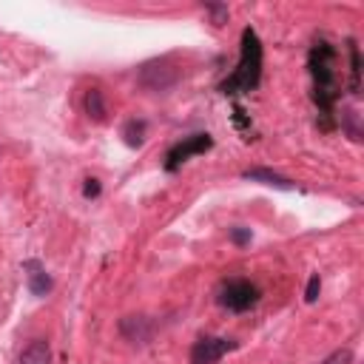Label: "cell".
Instances as JSON below:
<instances>
[{"label":"cell","mask_w":364,"mask_h":364,"mask_svg":"<svg viewBox=\"0 0 364 364\" xmlns=\"http://www.w3.org/2000/svg\"><path fill=\"white\" fill-rule=\"evenodd\" d=\"M336 63H338V54L327 40L313 43V48L307 54V65H310V77H313V102H316L318 119H321L318 125L324 131L333 128V111H336V100L341 94Z\"/></svg>","instance_id":"6da1fadb"},{"label":"cell","mask_w":364,"mask_h":364,"mask_svg":"<svg viewBox=\"0 0 364 364\" xmlns=\"http://www.w3.org/2000/svg\"><path fill=\"white\" fill-rule=\"evenodd\" d=\"M262 57H264L262 40H259L256 28L247 26V28L242 31V43H239V63H236V68L230 71V77L222 80L219 91H222L225 97L250 94V91L259 85V80H262Z\"/></svg>","instance_id":"7a4b0ae2"},{"label":"cell","mask_w":364,"mask_h":364,"mask_svg":"<svg viewBox=\"0 0 364 364\" xmlns=\"http://www.w3.org/2000/svg\"><path fill=\"white\" fill-rule=\"evenodd\" d=\"M259 296L262 293H259V287L253 282H247V279H228V282L219 284L216 301L225 310H230V313H247L250 307H256Z\"/></svg>","instance_id":"3957f363"},{"label":"cell","mask_w":364,"mask_h":364,"mask_svg":"<svg viewBox=\"0 0 364 364\" xmlns=\"http://www.w3.org/2000/svg\"><path fill=\"white\" fill-rule=\"evenodd\" d=\"M210 148H213V136L210 134H191V136H185V139H179L176 145L168 148V154H165V171L173 173L191 156H199V154H205Z\"/></svg>","instance_id":"277c9868"},{"label":"cell","mask_w":364,"mask_h":364,"mask_svg":"<svg viewBox=\"0 0 364 364\" xmlns=\"http://www.w3.org/2000/svg\"><path fill=\"white\" fill-rule=\"evenodd\" d=\"M236 347L233 338H222V336H202L193 341L191 347V364H216L222 355H228Z\"/></svg>","instance_id":"5b68a950"},{"label":"cell","mask_w":364,"mask_h":364,"mask_svg":"<svg viewBox=\"0 0 364 364\" xmlns=\"http://www.w3.org/2000/svg\"><path fill=\"white\" fill-rule=\"evenodd\" d=\"M139 82L145 88H151V91H165V88H171L176 82V71L171 65H165V63H148L139 71Z\"/></svg>","instance_id":"8992f818"},{"label":"cell","mask_w":364,"mask_h":364,"mask_svg":"<svg viewBox=\"0 0 364 364\" xmlns=\"http://www.w3.org/2000/svg\"><path fill=\"white\" fill-rule=\"evenodd\" d=\"M119 333L131 344H148L154 336V321L148 316H125L119 321Z\"/></svg>","instance_id":"52a82bcc"},{"label":"cell","mask_w":364,"mask_h":364,"mask_svg":"<svg viewBox=\"0 0 364 364\" xmlns=\"http://www.w3.org/2000/svg\"><path fill=\"white\" fill-rule=\"evenodd\" d=\"M23 273H26V282H28L31 296H46L51 290V284H54L40 259H26L23 262Z\"/></svg>","instance_id":"ba28073f"},{"label":"cell","mask_w":364,"mask_h":364,"mask_svg":"<svg viewBox=\"0 0 364 364\" xmlns=\"http://www.w3.org/2000/svg\"><path fill=\"white\" fill-rule=\"evenodd\" d=\"M242 176H245L247 182H262V185H270V188H279V191H293V188H296L287 176H282V173H276V171H270V168H247Z\"/></svg>","instance_id":"9c48e42d"},{"label":"cell","mask_w":364,"mask_h":364,"mask_svg":"<svg viewBox=\"0 0 364 364\" xmlns=\"http://www.w3.org/2000/svg\"><path fill=\"white\" fill-rule=\"evenodd\" d=\"M17 364H51V347L46 338H34L23 347Z\"/></svg>","instance_id":"30bf717a"},{"label":"cell","mask_w":364,"mask_h":364,"mask_svg":"<svg viewBox=\"0 0 364 364\" xmlns=\"http://www.w3.org/2000/svg\"><path fill=\"white\" fill-rule=\"evenodd\" d=\"M82 111H85V117L91 119V122H105V97H102V91L100 88H88L85 91V97H82Z\"/></svg>","instance_id":"8fae6325"},{"label":"cell","mask_w":364,"mask_h":364,"mask_svg":"<svg viewBox=\"0 0 364 364\" xmlns=\"http://www.w3.org/2000/svg\"><path fill=\"white\" fill-rule=\"evenodd\" d=\"M347 54H350V94H361V51L355 40H347Z\"/></svg>","instance_id":"7c38bea8"},{"label":"cell","mask_w":364,"mask_h":364,"mask_svg":"<svg viewBox=\"0 0 364 364\" xmlns=\"http://www.w3.org/2000/svg\"><path fill=\"white\" fill-rule=\"evenodd\" d=\"M122 136L128 148H139L145 142V119H128L122 125Z\"/></svg>","instance_id":"4fadbf2b"},{"label":"cell","mask_w":364,"mask_h":364,"mask_svg":"<svg viewBox=\"0 0 364 364\" xmlns=\"http://www.w3.org/2000/svg\"><path fill=\"white\" fill-rule=\"evenodd\" d=\"M205 11L210 14V23L213 26H225L228 23V14H230L225 3H205Z\"/></svg>","instance_id":"5bb4252c"},{"label":"cell","mask_w":364,"mask_h":364,"mask_svg":"<svg viewBox=\"0 0 364 364\" xmlns=\"http://www.w3.org/2000/svg\"><path fill=\"white\" fill-rule=\"evenodd\" d=\"M318 293H321V279H318V273H313V276L307 279V287H304V301L313 304V301L318 299Z\"/></svg>","instance_id":"9a60e30c"},{"label":"cell","mask_w":364,"mask_h":364,"mask_svg":"<svg viewBox=\"0 0 364 364\" xmlns=\"http://www.w3.org/2000/svg\"><path fill=\"white\" fill-rule=\"evenodd\" d=\"M321 364H353V350H350V347H341V350L330 353Z\"/></svg>","instance_id":"2e32d148"},{"label":"cell","mask_w":364,"mask_h":364,"mask_svg":"<svg viewBox=\"0 0 364 364\" xmlns=\"http://www.w3.org/2000/svg\"><path fill=\"white\" fill-rule=\"evenodd\" d=\"M250 239H253L250 228H230V242H233L236 247H245V245H250Z\"/></svg>","instance_id":"e0dca14e"},{"label":"cell","mask_w":364,"mask_h":364,"mask_svg":"<svg viewBox=\"0 0 364 364\" xmlns=\"http://www.w3.org/2000/svg\"><path fill=\"white\" fill-rule=\"evenodd\" d=\"M100 191H102V185H100V179H94V176H88V179L82 182V196H85V199H97V196H100Z\"/></svg>","instance_id":"ac0fdd59"},{"label":"cell","mask_w":364,"mask_h":364,"mask_svg":"<svg viewBox=\"0 0 364 364\" xmlns=\"http://www.w3.org/2000/svg\"><path fill=\"white\" fill-rule=\"evenodd\" d=\"M233 119H236V125H239V128H245V125H247V117H245V111H242L239 105L233 108Z\"/></svg>","instance_id":"d6986e66"}]
</instances>
